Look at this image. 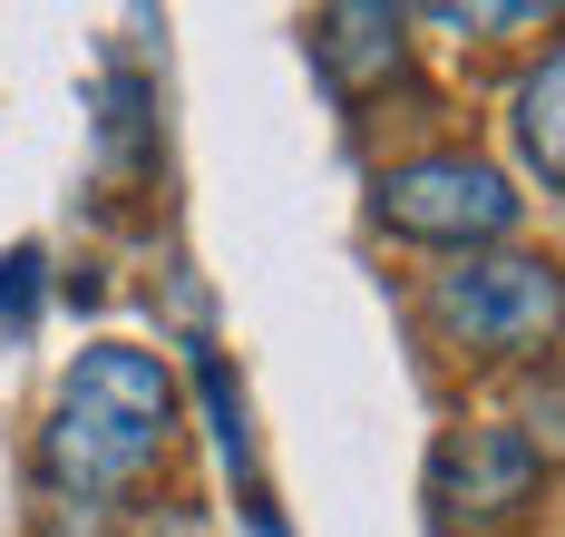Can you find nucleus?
<instances>
[{
    "instance_id": "f257e3e1",
    "label": "nucleus",
    "mask_w": 565,
    "mask_h": 537,
    "mask_svg": "<svg viewBox=\"0 0 565 537\" xmlns=\"http://www.w3.org/2000/svg\"><path fill=\"white\" fill-rule=\"evenodd\" d=\"M167 440H175V371L137 343H88L58 371L50 430H40V478L68 508H98V498H127L157 470Z\"/></svg>"
},
{
    "instance_id": "f03ea898",
    "label": "nucleus",
    "mask_w": 565,
    "mask_h": 537,
    "mask_svg": "<svg viewBox=\"0 0 565 537\" xmlns=\"http://www.w3.org/2000/svg\"><path fill=\"white\" fill-rule=\"evenodd\" d=\"M429 333L468 361H536L565 343V264L546 254H516V244H488V254H449L429 274Z\"/></svg>"
},
{
    "instance_id": "7ed1b4c3",
    "label": "nucleus",
    "mask_w": 565,
    "mask_h": 537,
    "mask_svg": "<svg viewBox=\"0 0 565 537\" xmlns=\"http://www.w3.org/2000/svg\"><path fill=\"white\" fill-rule=\"evenodd\" d=\"M371 215L399 244H439V254H488L516 235L526 196L498 157H468V147H429V157H399L371 177Z\"/></svg>"
},
{
    "instance_id": "20e7f679",
    "label": "nucleus",
    "mask_w": 565,
    "mask_h": 537,
    "mask_svg": "<svg viewBox=\"0 0 565 537\" xmlns=\"http://www.w3.org/2000/svg\"><path fill=\"white\" fill-rule=\"evenodd\" d=\"M556 488V460L516 420H468L429 450V528L439 537H516Z\"/></svg>"
},
{
    "instance_id": "39448f33",
    "label": "nucleus",
    "mask_w": 565,
    "mask_h": 537,
    "mask_svg": "<svg viewBox=\"0 0 565 537\" xmlns=\"http://www.w3.org/2000/svg\"><path fill=\"white\" fill-rule=\"evenodd\" d=\"M409 60V10H381V0H341L312 20V69L332 78L341 98H371L381 78H399Z\"/></svg>"
},
{
    "instance_id": "423d86ee",
    "label": "nucleus",
    "mask_w": 565,
    "mask_h": 537,
    "mask_svg": "<svg viewBox=\"0 0 565 537\" xmlns=\"http://www.w3.org/2000/svg\"><path fill=\"white\" fill-rule=\"evenodd\" d=\"M508 137H516V157H526V177L565 196V40H556L536 69H526V78H516Z\"/></svg>"
},
{
    "instance_id": "0eeeda50",
    "label": "nucleus",
    "mask_w": 565,
    "mask_h": 537,
    "mask_svg": "<svg viewBox=\"0 0 565 537\" xmlns=\"http://www.w3.org/2000/svg\"><path fill=\"white\" fill-rule=\"evenodd\" d=\"M195 391H205V411H215V450L244 470V450H254V440H244V401H234V381H225V361H215V352L195 361Z\"/></svg>"
},
{
    "instance_id": "6e6552de",
    "label": "nucleus",
    "mask_w": 565,
    "mask_h": 537,
    "mask_svg": "<svg viewBox=\"0 0 565 537\" xmlns=\"http://www.w3.org/2000/svg\"><path fill=\"white\" fill-rule=\"evenodd\" d=\"M0 313H10V323L40 313V244H10V254H0Z\"/></svg>"
},
{
    "instance_id": "1a4fd4ad",
    "label": "nucleus",
    "mask_w": 565,
    "mask_h": 537,
    "mask_svg": "<svg viewBox=\"0 0 565 537\" xmlns=\"http://www.w3.org/2000/svg\"><path fill=\"white\" fill-rule=\"evenodd\" d=\"M40 537H108V528H98L88 508H68V518H50V528H40Z\"/></svg>"
}]
</instances>
